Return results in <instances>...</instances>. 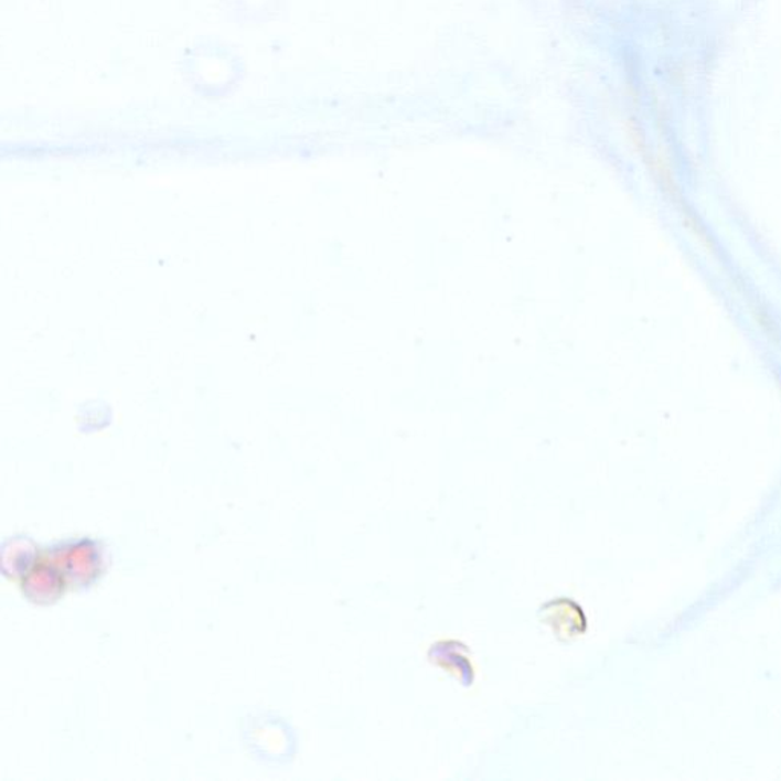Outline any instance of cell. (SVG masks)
Returning <instances> with one entry per match:
<instances>
[{
    "label": "cell",
    "instance_id": "6da1fadb",
    "mask_svg": "<svg viewBox=\"0 0 781 781\" xmlns=\"http://www.w3.org/2000/svg\"><path fill=\"white\" fill-rule=\"evenodd\" d=\"M65 574L71 589H89L106 576L109 554L103 542L94 537H72L58 542L46 552Z\"/></svg>",
    "mask_w": 781,
    "mask_h": 781
},
{
    "label": "cell",
    "instance_id": "7a4b0ae2",
    "mask_svg": "<svg viewBox=\"0 0 781 781\" xmlns=\"http://www.w3.org/2000/svg\"><path fill=\"white\" fill-rule=\"evenodd\" d=\"M19 584L22 596L35 606H53L71 589L65 574L46 553Z\"/></svg>",
    "mask_w": 781,
    "mask_h": 781
},
{
    "label": "cell",
    "instance_id": "3957f363",
    "mask_svg": "<svg viewBox=\"0 0 781 781\" xmlns=\"http://www.w3.org/2000/svg\"><path fill=\"white\" fill-rule=\"evenodd\" d=\"M542 624L552 628L554 636L561 643H571L588 632V619L584 608L571 597H557L541 606Z\"/></svg>",
    "mask_w": 781,
    "mask_h": 781
},
{
    "label": "cell",
    "instance_id": "277c9868",
    "mask_svg": "<svg viewBox=\"0 0 781 781\" xmlns=\"http://www.w3.org/2000/svg\"><path fill=\"white\" fill-rule=\"evenodd\" d=\"M430 663L449 675L456 676L464 685H472L475 680V665L469 648L458 640H440L429 649Z\"/></svg>",
    "mask_w": 781,
    "mask_h": 781
},
{
    "label": "cell",
    "instance_id": "5b68a950",
    "mask_svg": "<svg viewBox=\"0 0 781 781\" xmlns=\"http://www.w3.org/2000/svg\"><path fill=\"white\" fill-rule=\"evenodd\" d=\"M42 556V549L31 537L13 536L3 544L0 569L6 579L20 581L34 568Z\"/></svg>",
    "mask_w": 781,
    "mask_h": 781
}]
</instances>
